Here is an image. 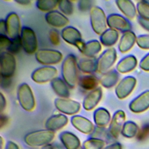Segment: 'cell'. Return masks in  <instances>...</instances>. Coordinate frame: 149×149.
<instances>
[{"label": "cell", "instance_id": "12", "mask_svg": "<svg viewBox=\"0 0 149 149\" xmlns=\"http://www.w3.org/2000/svg\"><path fill=\"white\" fill-rule=\"evenodd\" d=\"M56 108L67 115H74L80 109V104L76 101L64 98H58L54 101Z\"/></svg>", "mask_w": 149, "mask_h": 149}, {"label": "cell", "instance_id": "40", "mask_svg": "<svg viewBox=\"0 0 149 149\" xmlns=\"http://www.w3.org/2000/svg\"><path fill=\"white\" fill-rule=\"evenodd\" d=\"M93 1L91 0H80L78 2V8L80 11L86 12L93 8Z\"/></svg>", "mask_w": 149, "mask_h": 149}, {"label": "cell", "instance_id": "42", "mask_svg": "<svg viewBox=\"0 0 149 149\" xmlns=\"http://www.w3.org/2000/svg\"><path fill=\"white\" fill-rule=\"evenodd\" d=\"M140 68L145 71H149V53L146 55L140 61Z\"/></svg>", "mask_w": 149, "mask_h": 149}, {"label": "cell", "instance_id": "9", "mask_svg": "<svg viewBox=\"0 0 149 149\" xmlns=\"http://www.w3.org/2000/svg\"><path fill=\"white\" fill-rule=\"evenodd\" d=\"M58 71L56 68L51 66H44L34 70L31 75V79L37 83H44L52 81L56 77Z\"/></svg>", "mask_w": 149, "mask_h": 149}, {"label": "cell", "instance_id": "19", "mask_svg": "<svg viewBox=\"0 0 149 149\" xmlns=\"http://www.w3.org/2000/svg\"><path fill=\"white\" fill-rule=\"evenodd\" d=\"M68 122V118L63 114H56L50 116L45 122L47 130L52 132L63 127Z\"/></svg>", "mask_w": 149, "mask_h": 149}, {"label": "cell", "instance_id": "26", "mask_svg": "<svg viewBox=\"0 0 149 149\" xmlns=\"http://www.w3.org/2000/svg\"><path fill=\"white\" fill-rule=\"evenodd\" d=\"M115 3L119 10L129 19H134L136 15L134 4L130 0H116Z\"/></svg>", "mask_w": 149, "mask_h": 149}, {"label": "cell", "instance_id": "51", "mask_svg": "<svg viewBox=\"0 0 149 149\" xmlns=\"http://www.w3.org/2000/svg\"><path fill=\"white\" fill-rule=\"evenodd\" d=\"M8 120V118L6 116L1 115V127H2L4 125H5L6 122Z\"/></svg>", "mask_w": 149, "mask_h": 149}, {"label": "cell", "instance_id": "48", "mask_svg": "<svg viewBox=\"0 0 149 149\" xmlns=\"http://www.w3.org/2000/svg\"><path fill=\"white\" fill-rule=\"evenodd\" d=\"M5 149H19L18 146L13 141H9L7 142Z\"/></svg>", "mask_w": 149, "mask_h": 149}, {"label": "cell", "instance_id": "13", "mask_svg": "<svg viewBox=\"0 0 149 149\" xmlns=\"http://www.w3.org/2000/svg\"><path fill=\"white\" fill-rule=\"evenodd\" d=\"M6 34L12 40L20 36V22L18 15L15 12L9 13L5 20Z\"/></svg>", "mask_w": 149, "mask_h": 149}, {"label": "cell", "instance_id": "10", "mask_svg": "<svg viewBox=\"0 0 149 149\" xmlns=\"http://www.w3.org/2000/svg\"><path fill=\"white\" fill-rule=\"evenodd\" d=\"M107 25L112 29L125 33L131 31L132 24L124 16L116 13H112L107 17Z\"/></svg>", "mask_w": 149, "mask_h": 149}, {"label": "cell", "instance_id": "5", "mask_svg": "<svg viewBox=\"0 0 149 149\" xmlns=\"http://www.w3.org/2000/svg\"><path fill=\"white\" fill-rule=\"evenodd\" d=\"M20 37L22 48L25 52L33 54L37 51V39L33 29L27 26L23 27L21 29Z\"/></svg>", "mask_w": 149, "mask_h": 149}, {"label": "cell", "instance_id": "8", "mask_svg": "<svg viewBox=\"0 0 149 149\" xmlns=\"http://www.w3.org/2000/svg\"><path fill=\"white\" fill-rule=\"evenodd\" d=\"M16 67V59L13 54L7 51L1 52L0 71L1 77L10 78L15 73Z\"/></svg>", "mask_w": 149, "mask_h": 149}, {"label": "cell", "instance_id": "50", "mask_svg": "<svg viewBox=\"0 0 149 149\" xmlns=\"http://www.w3.org/2000/svg\"><path fill=\"white\" fill-rule=\"evenodd\" d=\"M15 2L22 5H27L31 3L30 0H16Z\"/></svg>", "mask_w": 149, "mask_h": 149}, {"label": "cell", "instance_id": "23", "mask_svg": "<svg viewBox=\"0 0 149 149\" xmlns=\"http://www.w3.org/2000/svg\"><path fill=\"white\" fill-rule=\"evenodd\" d=\"M51 86L54 92L60 98H68L70 96L69 87L65 81L60 77H55L51 81Z\"/></svg>", "mask_w": 149, "mask_h": 149}, {"label": "cell", "instance_id": "22", "mask_svg": "<svg viewBox=\"0 0 149 149\" xmlns=\"http://www.w3.org/2000/svg\"><path fill=\"white\" fill-rule=\"evenodd\" d=\"M137 61L133 55H127L122 58L116 65V70L121 73H126L133 70L137 66Z\"/></svg>", "mask_w": 149, "mask_h": 149}, {"label": "cell", "instance_id": "2", "mask_svg": "<svg viewBox=\"0 0 149 149\" xmlns=\"http://www.w3.org/2000/svg\"><path fill=\"white\" fill-rule=\"evenodd\" d=\"M54 132L48 130H40L27 134L24 138V142L31 147H38L48 144L54 138Z\"/></svg>", "mask_w": 149, "mask_h": 149}, {"label": "cell", "instance_id": "17", "mask_svg": "<svg viewBox=\"0 0 149 149\" xmlns=\"http://www.w3.org/2000/svg\"><path fill=\"white\" fill-rule=\"evenodd\" d=\"M70 122L76 129L84 134L92 133L95 128L90 120L80 115L73 116L71 118Z\"/></svg>", "mask_w": 149, "mask_h": 149}, {"label": "cell", "instance_id": "33", "mask_svg": "<svg viewBox=\"0 0 149 149\" xmlns=\"http://www.w3.org/2000/svg\"><path fill=\"white\" fill-rule=\"evenodd\" d=\"M58 1L56 0H38L36 1V7L40 10L43 12H51L54 10L57 6H58Z\"/></svg>", "mask_w": 149, "mask_h": 149}, {"label": "cell", "instance_id": "41", "mask_svg": "<svg viewBox=\"0 0 149 149\" xmlns=\"http://www.w3.org/2000/svg\"><path fill=\"white\" fill-rule=\"evenodd\" d=\"M49 38L51 42L55 45H57L60 43L59 34L58 31L55 29H52L49 31Z\"/></svg>", "mask_w": 149, "mask_h": 149}, {"label": "cell", "instance_id": "15", "mask_svg": "<svg viewBox=\"0 0 149 149\" xmlns=\"http://www.w3.org/2000/svg\"><path fill=\"white\" fill-rule=\"evenodd\" d=\"M129 109L134 113H141L149 108V90L134 98L129 104Z\"/></svg>", "mask_w": 149, "mask_h": 149}, {"label": "cell", "instance_id": "39", "mask_svg": "<svg viewBox=\"0 0 149 149\" xmlns=\"http://www.w3.org/2000/svg\"><path fill=\"white\" fill-rule=\"evenodd\" d=\"M12 40L6 35L0 34V50L1 52L6 51L10 46Z\"/></svg>", "mask_w": 149, "mask_h": 149}, {"label": "cell", "instance_id": "46", "mask_svg": "<svg viewBox=\"0 0 149 149\" xmlns=\"http://www.w3.org/2000/svg\"><path fill=\"white\" fill-rule=\"evenodd\" d=\"M6 99L2 93L0 94V111L2 112L5 109L6 107Z\"/></svg>", "mask_w": 149, "mask_h": 149}, {"label": "cell", "instance_id": "36", "mask_svg": "<svg viewBox=\"0 0 149 149\" xmlns=\"http://www.w3.org/2000/svg\"><path fill=\"white\" fill-rule=\"evenodd\" d=\"M58 8L64 15H71L73 13V5L70 1L62 0L59 1Z\"/></svg>", "mask_w": 149, "mask_h": 149}, {"label": "cell", "instance_id": "37", "mask_svg": "<svg viewBox=\"0 0 149 149\" xmlns=\"http://www.w3.org/2000/svg\"><path fill=\"white\" fill-rule=\"evenodd\" d=\"M22 48V40H21L20 36H19L16 38L12 40L11 44L6 51L13 55L18 53Z\"/></svg>", "mask_w": 149, "mask_h": 149}, {"label": "cell", "instance_id": "43", "mask_svg": "<svg viewBox=\"0 0 149 149\" xmlns=\"http://www.w3.org/2000/svg\"><path fill=\"white\" fill-rule=\"evenodd\" d=\"M149 134V125H146L143 126L141 129L137 133V138L140 140H142L146 138Z\"/></svg>", "mask_w": 149, "mask_h": 149}, {"label": "cell", "instance_id": "4", "mask_svg": "<svg viewBox=\"0 0 149 149\" xmlns=\"http://www.w3.org/2000/svg\"><path fill=\"white\" fill-rule=\"evenodd\" d=\"M90 18L91 27L97 34L101 35L107 29V17L100 7L93 6L90 10Z\"/></svg>", "mask_w": 149, "mask_h": 149}, {"label": "cell", "instance_id": "44", "mask_svg": "<svg viewBox=\"0 0 149 149\" xmlns=\"http://www.w3.org/2000/svg\"><path fill=\"white\" fill-rule=\"evenodd\" d=\"M137 21L139 24L145 30L149 31V20L143 19L139 16L137 17Z\"/></svg>", "mask_w": 149, "mask_h": 149}, {"label": "cell", "instance_id": "31", "mask_svg": "<svg viewBox=\"0 0 149 149\" xmlns=\"http://www.w3.org/2000/svg\"><path fill=\"white\" fill-rule=\"evenodd\" d=\"M101 50V42L97 40H92L86 42L85 47L82 54L88 58H93L98 54Z\"/></svg>", "mask_w": 149, "mask_h": 149}, {"label": "cell", "instance_id": "29", "mask_svg": "<svg viewBox=\"0 0 149 149\" xmlns=\"http://www.w3.org/2000/svg\"><path fill=\"white\" fill-rule=\"evenodd\" d=\"M100 81L94 75L87 74L79 79L78 84L81 88L87 91H92L98 87Z\"/></svg>", "mask_w": 149, "mask_h": 149}, {"label": "cell", "instance_id": "38", "mask_svg": "<svg viewBox=\"0 0 149 149\" xmlns=\"http://www.w3.org/2000/svg\"><path fill=\"white\" fill-rule=\"evenodd\" d=\"M137 45L144 49H149V34L140 35L137 37Z\"/></svg>", "mask_w": 149, "mask_h": 149}, {"label": "cell", "instance_id": "30", "mask_svg": "<svg viewBox=\"0 0 149 149\" xmlns=\"http://www.w3.org/2000/svg\"><path fill=\"white\" fill-rule=\"evenodd\" d=\"M77 68L81 72L91 74L97 70V60L95 59H82L77 62Z\"/></svg>", "mask_w": 149, "mask_h": 149}, {"label": "cell", "instance_id": "34", "mask_svg": "<svg viewBox=\"0 0 149 149\" xmlns=\"http://www.w3.org/2000/svg\"><path fill=\"white\" fill-rule=\"evenodd\" d=\"M105 145V141L101 139L91 137L86 140L83 147L84 149H102Z\"/></svg>", "mask_w": 149, "mask_h": 149}, {"label": "cell", "instance_id": "3", "mask_svg": "<svg viewBox=\"0 0 149 149\" xmlns=\"http://www.w3.org/2000/svg\"><path fill=\"white\" fill-rule=\"evenodd\" d=\"M17 97L20 105L27 111H33L36 106V102L33 93L26 83L20 84L17 90Z\"/></svg>", "mask_w": 149, "mask_h": 149}, {"label": "cell", "instance_id": "6", "mask_svg": "<svg viewBox=\"0 0 149 149\" xmlns=\"http://www.w3.org/2000/svg\"><path fill=\"white\" fill-rule=\"evenodd\" d=\"M116 58L117 54L114 48L111 47L107 49L97 59V71L101 74H104L108 72L115 63Z\"/></svg>", "mask_w": 149, "mask_h": 149}, {"label": "cell", "instance_id": "11", "mask_svg": "<svg viewBox=\"0 0 149 149\" xmlns=\"http://www.w3.org/2000/svg\"><path fill=\"white\" fill-rule=\"evenodd\" d=\"M136 84V79L134 77L128 76L123 78L117 84L115 91L119 99L126 98L133 90Z\"/></svg>", "mask_w": 149, "mask_h": 149}, {"label": "cell", "instance_id": "24", "mask_svg": "<svg viewBox=\"0 0 149 149\" xmlns=\"http://www.w3.org/2000/svg\"><path fill=\"white\" fill-rule=\"evenodd\" d=\"M59 138L66 149H79L80 141L79 138L69 132H63L59 134Z\"/></svg>", "mask_w": 149, "mask_h": 149}, {"label": "cell", "instance_id": "28", "mask_svg": "<svg viewBox=\"0 0 149 149\" xmlns=\"http://www.w3.org/2000/svg\"><path fill=\"white\" fill-rule=\"evenodd\" d=\"M119 33L117 30L108 29L100 35V42L105 47H112L117 42Z\"/></svg>", "mask_w": 149, "mask_h": 149}, {"label": "cell", "instance_id": "16", "mask_svg": "<svg viewBox=\"0 0 149 149\" xmlns=\"http://www.w3.org/2000/svg\"><path fill=\"white\" fill-rule=\"evenodd\" d=\"M45 19L48 24L56 28L65 27L69 22L65 15L57 10L47 12L45 15Z\"/></svg>", "mask_w": 149, "mask_h": 149}, {"label": "cell", "instance_id": "52", "mask_svg": "<svg viewBox=\"0 0 149 149\" xmlns=\"http://www.w3.org/2000/svg\"><path fill=\"white\" fill-rule=\"evenodd\" d=\"M42 149H54V148L52 147V146L51 145L47 144V145H45V146H43Z\"/></svg>", "mask_w": 149, "mask_h": 149}, {"label": "cell", "instance_id": "49", "mask_svg": "<svg viewBox=\"0 0 149 149\" xmlns=\"http://www.w3.org/2000/svg\"><path fill=\"white\" fill-rule=\"evenodd\" d=\"M103 149H122V146L119 143H115L107 146Z\"/></svg>", "mask_w": 149, "mask_h": 149}, {"label": "cell", "instance_id": "7", "mask_svg": "<svg viewBox=\"0 0 149 149\" xmlns=\"http://www.w3.org/2000/svg\"><path fill=\"white\" fill-rule=\"evenodd\" d=\"M37 62L45 66L55 65L61 62L62 54L59 51L52 49H40L35 53Z\"/></svg>", "mask_w": 149, "mask_h": 149}, {"label": "cell", "instance_id": "32", "mask_svg": "<svg viewBox=\"0 0 149 149\" xmlns=\"http://www.w3.org/2000/svg\"><path fill=\"white\" fill-rule=\"evenodd\" d=\"M139 132V127L137 125L131 120L126 121L124 123L121 134L125 137L132 138L137 134Z\"/></svg>", "mask_w": 149, "mask_h": 149}, {"label": "cell", "instance_id": "1", "mask_svg": "<svg viewBox=\"0 0 149 149\" xmlns=\"http://www.w3.org/2000/svg\"><path fill=\"white\" fill-rule=\"evenodd\" d=\"M77 62L73 54L68 55L63 59L61 66V74L63 80L69 87L73 88L78 83Z\"/></svg>", "mask_w": 149, "mask_h": 149}, {"label": "cell", "instance_id": "35", "mask_svg": "<svg viewBox=\"0 0 149 149\" xmlns=\"http://www.w3.org/2000/svg\"><path fill=\"white\" fill-rule=\"evenodd\" d=\"M137 10L140 17L149 20V1H139L137 3Z\"/></svg>", "mask_w": 149, "mask_h": 149}, {"label": "cell", "instance_id": "20", "mask_svg": "<svg viewBox=\"0 0 149 149\" xmlns=\"http://www.w3.org/2000/svg\"><path fill=\"white\" fill-rule=\"evenodd\" d=\"M61 37L67 43L75 45L76 43L82 40L80 32L73 26H66L61 31Z\"/></svg>", "mask_w": 149, "mask_h": 149}, {"label": "cell", "instance_id": "18", "mask_svg": "<svg viewBox=\"0 0 149 149\" xmlns=\"http://www.w3.org/2000/svg\"><path fill=\"white\" fill-rule=\"evenodd\" d=\"M102 95V88L98 87L91 91L84 98L83 101V107L87 111L94 109L100 101Z\"/></svg>", "mask_w": 149, "mask_h": 149}, {"label": "cell", "instance_id": "21", "mask_svg": "<svg viewBox=\"0 0 149 149\" xmlns=\"http://www.w3.org/2000/svg\"><path fill=\"white\" fill-rule=\"evenodd\" d=\"M137 37L132 31H126L123 33L120 37L118 49L122 53H125L129 51L136 42Z\"/></svg>", "mask_w": 149, "mask_h": 149}, {"label": "cell", "instance_id": "27", "mask_svg": "<svg viewBox=\"0 0 149 149\" xmlns=\"http://www.w3.org/2000/svg\"><path fill=\"white\" fill-rule=\"evenodd\" d=\"M102 74L100 79V83L104 87L107 88L113 87L117 83L119 77V72L115 69L109 70Z\"/></svg>", "mask_w": 149, "mask_h": 149}, {"label": "cell", "instance_id": "53", "mask_svg": "<svg viewBox=\"0 0 149 149\" xmlns=\"http://www.w3.org/2000/svg\"><path fill=\"white\" fill-rule=\"evenodd\" d=\"M79 149H84V148H79Z\"/></svg>", "mask_w": 149, "mask_h": 149}, {"label": "cell", "instance_id": "14", "mask_svg": "<svg viewBox=\"0 0 149 149\" xmlns=\"http://www.w3.org/2000/svg\"><path fill=\"white\" fill-rule=\"evenodd\" d=\"M125 118V113L122 110H118L113 113L108 129V133L111 136L118 138L121 133Z\"/></svg>", "mask_w": 149, "mask_h": 149}, {"label": "cell", "instance_id": "45", "mask_svg": "<svg viewBox=\"0 0 149 149\" xmlns=\"http://www.w3.org/2000/svg\"><path fill=\"white\" fill-rule=\"evenodd\" d=\"M11 83V80L10 78H6L1 77V86L2 88H8Z\"/></svg>", "mask_w": 149, "mask_h": 149}, {"label": "cell", "instance_id": "47", "mask_svg": "<svg viewBox=\"0 0 149 149\" xmlns=\"http://www.w3.org/2000/svg\"><path fill=\"white\" fill-rule=\"evenodd\" d=\"M0 34L7 36L5 21L3 19H1L0 20Z\"/></svg>", "mask_w": 149, "mask_h": 149}, {"label": "cell", "instance_id": "25", "mask_svg": "<svg viewBox=\"0 0 149 149\" xmlns=\"http://www.w3.org/2000/svg\"><path fill=\"white\" fill-rule=\"evenodd\" d=\"M93 118L97 126L105 127L110 122L111 115L107 109L104 108H99L94 111Z\"/></svg>", "mask_w": 149, "mask_h": 149}]
</instances>
